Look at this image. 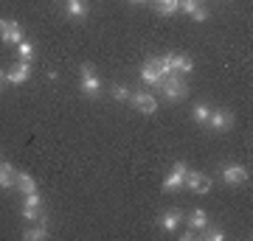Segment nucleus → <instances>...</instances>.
Here are the masks:
<instances>
[{"instance_id": "nucleus-1", "label": "nucleus", "mask_w": 253, "mask_h": 241, "mask_svg": "<svg viewBox=\"0 0 253 241\" xmlns=\"http://www.w3.org/2000/svg\"><path fill=\"white\" fill-rule=\"evenodd\" d=\"M158 87L163 90V99H166V101H183L191 93L189 84L180 79V73H169V76H163Z\"/></svg>"}, {"instance_id": "nucleus-2", "label": "nucleus", "mask_w": 253, "mask_h": 241, "mask_svg": "<svg viewBox=\"0 0 253 241\" xmlns=\"http://www.w3.org/2000/svg\"><path fill=\"white\" fill-rule=\"evenodd\" d=\"M194 70V62H191L186 54H166L161 56V73L163 76H169V73H191Z\"/></svg>"}, {"instance_id": "nucleus-3", "label": "nucleus", "mask_w": 253, "mask_h": 241, "mask_svg": "<svg viewBox=\"0 0 253 241\" xmlns=\"http://www.w3.org/2000/svg\"><path fill=\"white\" fill-rule=\"evenodd\" d=\"M79 87H82V96L99 99L101 81H99V76H96V68H93V65H82L79 68Z\"/></svg>"}, {"instance_id": "nucleus-4", "label": "nucleus", "mask_w": 253, "mask_h": 241, "mask_svg": "<svg viewBox=\"0 0 253 241\" xmlns=\"http://www.w3.org/2000/svg\"><path fill=\"white\" fill-rule=\"evenodd\" d=\"M183 185L189 188V191H194V194H208L211 191V185H214V179L208 177V174H203V171H186V182Z\"/></svg>"}, {"instance_id": "nucleus-5", "label": "nucleus", "mask_w": 253, "mask_h": 241, "mask_svg": "<svg viewBox=\"0 0 253 241\" xmlns=\"http://www.w3.org/2000/svg\"><path fill=\"white\" fill-rule=\"evenodd\" d=\"M129 104H132L138 112H144V115H155V112H158V101H155V96L152 93H144V90L129 93Z\"/></svg>"}, {"instance_id": "nucleus-6", "label": "nucleus", "mask_w": 253, "mask_h": 241, "mask_svg": "<svg viewBox=\"0 0 253 241\" xmlns=\"http://www.w3.org/2000/svg\"><path fill=\"white\" fill-rule=\"evenodd\" d=\"M186 171H189V166H186V163H174L172 171H169V174H166V179H163V191H166V194H172V191L183 188V182H186Z\"/></svg>"}, {"instance_id": "nucleus-7", "label": "nucleus", "mask_w": 253, "mask_h": 241, "mask_svg": "<svg viewBox=\"0 0 253 241\" xmlns=\"http://www.w3.org/2000/svg\"><path fill=\"white\" fill-rule=\"evenodd\" d=\"M0 39H3V42H9V45L23 42V28H20L17 20H11V17L0 20Z\"/></svg>"}, {"instance_id": "nucleus-8", "label": "nucleus", "mask_w": 253, "mask_h": 241, "mask_svg": "<svg viewBox=\"0 0 253 241\" xmlns=\"http://www.w3.org/2000/svg\"><path fill=\"white\" fill-rule=\"evenodd\" d=\"M206 124L211 126V129H217V132L231 129V126H234V112H231V109H211V115H208Z\"/></svg>"}, {"instance_id": "nucleus-9", "label": "nucleus", "mask_w": 253, "mask_h": 241, "mask_svg": "<svg viewBox=\"0 0 253 241\" xmlns=\"http://www.w3.org/2000/svg\"><path fill=\"white\" fill-rule=\"evenodd\" d=\"M141 79L146 81V84H152V87H158L163 79V73H161V59H146L144 68H141Z\"/></svg>"}, {"instance_id": "nucleus-10", "label": "nucleus", "mask_w": 253, "mask_h": 241, "mask_svg": "<svg viewBox=\"0 0 253 241\" xmlns=\"http://www.w3.org/2000/svg\"><path fill=\"white\" fill-rule=\"evenodd\" d=\"M222 179H225L228 185H242V182H248V169L245 166H222Z\"/></svg>"}, {"instance_id": "nucleus-11", "label": "nucleus", "mask_w": 253, "mask_h": 241, "mask_svg": "<svg viewBox=\"0 0 253 241\" xmlns=\"http://www.w3.org/2000/svg\"><path fill=\"white\" fill-rule=\"evenodd\" d=\"M177 9H183L186 14H191L197 23H206L208 20V9L200 6V0H177Z\"/></svg>"}, {"instance_id": "nucleus-12", "label": "nucleus", "mask_w": 253, "mask_h": 241, "mask_svg": "<svg viewBox=\"0 0 253 241\" xmlns=\"http://www.w3.org/2000/svg\"><path fill=\"white\" fill-rule=\"evenodd\" d=\"M6 79H9L11 84H26V81L31 79V65H28L26 59H20V62L6 73Z\"/></svg>"}, {"instance_id": "nucleus-13", "label": "nucleus", "mask_w": 253, "mask_h": 241, "mask_svg": "<svg viewBox=\"0 0 253 241\" xmlns=\"http://www.w3.org/2000/svg\"><path fill=\"white\" fill-rule=\"evenodd\" d=\"M180 222H183V213L177 210V207H169V210H166V213L161 216V227H163L166 233H174Z\"/></svg>"}, {"instance_id": "nucleus-14", "label": "nucleus", "mask_w": 253, "mask_h": 241, "mask_svg": "<svg viewBox=\"0 0 253 241\" xmlns=\"http://www.w3.org/2000/svg\"><path fill=\"white\" fill-rule=\"evenodd\" d=\"M20 216L26 219V222H48V213L42 210V205L34 207V205H23L20 207Z\"/></svg>"}, {"instance_id": "nucleus-15", "label": "nucleus", "mask_w": 253, "mask_h": 241, "mask_svg": "<svg viewBox=\"0 0 253 241\" xmlns=\"http://www.w3.org/2000/svg\"><path fill=\"white\" fill-rule=\"evenodd\" d=\"M17 179V169L11 163H0V188H14Z\"/></svg>"}, {"instance_id": "nucleus-16", "label": "nucleus", "mask_w": 253, "mask_h": 241, "mask_svg": "<svg viewBox=\"0 0 253 241\" xmlns=\"http://www.w3.org/2000/svg\"><path fill=\"white\" fill-rule=\"evenodd\" d=\"M189 227L191 230H206L208 227V213L203 210V207H194L189 213Z\"/></svg>"}, {"instance_id": "nucleus-17", "label": "nucleus", "mask_w": 253, "mask_h": 241, "mask_svg": "<svg viewBox=\"0 0 253 241\" xmlns=\"http://www.w3.org/2000/svg\"><path fill=\"white\" fill-rule=\"evenodd\" d=\"M48 236H51V233H48V222H37V227L23 233V239H28V241H42V239H48Z\"/></svg>"}, {"instance_id": "nucleus-18", "label": "nucleus", "mask_w": 253, "mask_h": 241, "mask_svg": "<svg viewBox=\"0 0 253 241\" xmlns=\"http://www.w3.org/2000/svg\"><path fill=\"white\" fill-rule=\"evenodd\" d=\"M14 188H17L20 194H28V191H37V179L31 174H17L14 179Z\"/></svg>"}, {"instance_id": "nucleus-19", "label": "nucleus", "mask_w": 253, "mask_h": 241, "mask_svg": "<svg viewBox=\"0 0 253 241\" xmlns=\"http://www.w3.org/2000/svg\"><path fill=\"white\" fill-rule=\"evenodd\" d=\"M65 9L71 17H84L87 14V6H84V0H65Z\"/></svg>"}, {"instance_id": "nucleus-20", "label": "nucleus", "mask_w": 253, "mask_h": 241, "mask_svg": "<svg viewBox=\"0 0 253 241\" xmlns=\"http://www.w3.org/2000/svg\"><path fill=\"white\" fill-rule=\"evenodd\" d=\"M174 11H177V0H158V14L172 17Z\"/></svg>"}, {"instance_id": "nucleus-21", "label": "nucleus", "mask_w": 253, "mask_h": 241, "mask_svg": "<svg viewBox=\"0 0 253 241\" xmlns=\"http://www.w3.org/2000/svg\"><path fill=\"white\" fill-rule=\"evenodd\" d=\"M208 115H211V107H208V104H197V107H194V112H191V118H194L197 124H206Z\"/></svg>"}, {"instance_id": "nucleus-22", "label": "nucleus", "mask_w": 253, "mask_h": 241, "mask_svg": "<svg viewBox=\"0 0 253 241\" xmlns=\"http://www.w3.org/2000/svg\"><path fill=\"white\" fill-rule=\"evenodd\" d=\"M17 54H20V59H31V56H34V45L28 42V39H23V42H17Z\"/></svg>"}, {"instance_id": "nucleus-23", "label": "nucleus", "mask_w": 253, "mask_h": 241, "mask_svg": "<svg viewBox=\"0 0 253 241\" xmlns=\"http://www.w3.org/2000/svg\"><path fill=\"white\" fill-rule=\"evenodd\" d=\"M23 205H34V207L42 205V197H40V191H28V194H23Z\"/></svg>"}, {"instance_id": "nucleus-24", "label": "nucleus", "mask_w": 253, "mask_h": 241, "mask_svg": "<svg viewBox=\"0 0 253 241\" xmlns=\"http://www.w3.org/2000/svg\"><path fill=\"white\" fill-rule=\"evenodd\" d=\"M113 96H116L118 101H129V87H126V84H116V87H113Z\"/></svg>"}, {"instance_id": "nucleus-25", "label": "nucleus", "mask_w": 253, "mask_h": 241, "mask_svg": "<svg viewBox=\"0 0 253 241\" xmlns=\"http://www.w3.org/2000/svg\"><path fill=\"white\" fill-rule=\"evenodd\" d=\"M206 239H211V241H222V239H225V233H222V230H208V227H206Z\"/></svg>"}, {"instance_id": "nucleus-26", "label": "nucleus", "mask_w": 253, "mask_h": 241, "mask_svg": "<svg viewBox=\"0 0 253 241\" xmlns=\"http://www.w3.org/2000/svg\"><path fill=\"white\" fill-rule=\"evenodd\" d=\"M129 3H146V0H129Z\"/></svg>"}, {"instance_id": "nucleus-27", "label": "nucleus", "mask_w": 253, "mask_h": 241, "mask_svg": "<svg viewBox=\"0 0 253 241\" xmlns=\"http://www.w3.org/2000/svg\"><path fill=\"white\" fill-rule=\"evenodd\" d=\"M3 76H6V73H3V70H0V79H3Z\"/></svg>"}]
</instances>
